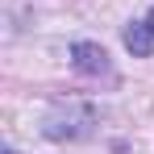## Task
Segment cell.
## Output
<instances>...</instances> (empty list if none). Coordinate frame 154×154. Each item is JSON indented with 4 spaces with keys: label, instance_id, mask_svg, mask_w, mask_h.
<instances>
[{
    "label": "cell",
    "instance_id": "cell-1",
    "mask_svg": "<svg viewBox=\"0 0 154 154\" xmlns=\"http://www.w3.org/2000/svg\"><path fill=\"white\" fill-rule=\"evenodd\" d=\"M71 58H75V67L83 75H104V71H108V54H104L96 42H75V46H71Z\"/></svg>",
    "mask_w": 154,
    "mask_h": 154
},
{
    "label": "cell",
    "instance_id": "cell-2",
    "mask_svg": "<svg viewBox=\"0 0 154 154\" xmlns=\"http://www.w3.org/2000/svg\"><path fill=\"white\" fill-rule=\"evenodd\" d=\"M125 46L137 54V58L150 54V46H154V17H146V21H137V25L125 29Z\"/></svg>",
    "mask_w": 154,
    "mask_h": 154
}]
</instances>
